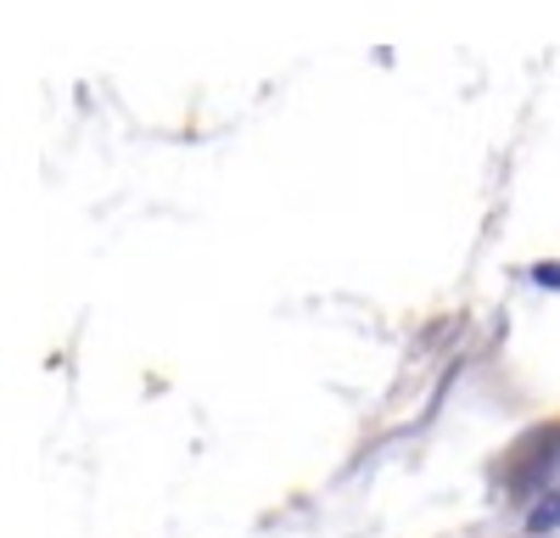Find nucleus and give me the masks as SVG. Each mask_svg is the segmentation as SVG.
Instances as JSON below:
<instances>
[{"label": "nucleus", "instance_id": "obj_1", "mask_svg": "<svg viewBox=\"0 0 560 538\" xmlns=\"http://www.w3.org/2000/svg\"><path fill=\"white\" fill-rule=\"evenodd\" d=\"M544 527H560V500H555V493H549V500L533 511V533H544Z\"/></svg>", "mask_w": 560, "mask_h": 538}, {"label": "nucleus", "instance_id": "obj_2", "mask_svg": "<svg viewBox=\"0 0 560 538\" xmlns=\"http://www.w3.org/2000/svg\"><path fill=\"white\" fill-rule=\"evenodd\" d=\"M533 281H538V286H555V292H560V264H533Z\"/></svg>", "mask_w": 560, "mask_h": 538}]
</instances>
